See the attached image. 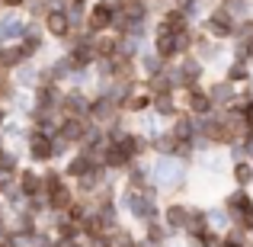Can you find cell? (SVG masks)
<instances>
[{"label": "cell", "mask_w": 253, "mask_h": 247, "mask_svg": "<svg viewBox=\"0 0 253 247\" xmlns=\"http://www.w3.org/2000/svg\"><path fill=\"white\" fill-rule=\"evenodd\" d=\"M112 19H116V6L96 3V6L90 10V16H86V23H90L93 32H103V29H109V26H112Z\"/></svg>", "instance_id": "cell-1"}, {"label": "cell", "mask_w": 253, "mask_h": 247, "mask_svg": "<svg viewBox=\"0 0 253 247\" xmlns=\"http://www.w3.org/2000/svg\"><path fill=\"white\" fill-rule=\"evenodd\" d=\"M45 29H48L51 36H68V32H71V16L64 10L45 13Z\"/></svg>", "instance_id": "cell-2"}, {"label": "cell", "mask_w": 253, "mask_h": 247, "mask_svg": "<svg viewBox=\"0 0 253 247\" xmlns=\"http://www.w3.org/2000/svg\"><path fill=\"white\" fill-rule=\"evenodd\" d=\"M29 151H32V157H36V161H48V157L55 154V145L48 142V135L36 132V135H32V142H29Z\"/></svg>", "instance_id": "cell-3"}, {"label": "cell", "mask_w": 253, "mask_h": 247, "mask_svg": "<svg viewBox=\"0 0 253 247\" xmlns=\"http://www.w3.org/2000/svg\"><path fill=\"white\" fill-rule=\"evenodd\" d=\"M61 135H64V142H81V138H84V122L71 116L68 122L61 125Z\"/></svg>", "instance_id": "cell-4"}, {"label": "cell", "mask_w": 253, "mask_h": 247, "mask_svg": "<svg viewBox=\"0 0 253 247\" xmlns=\"http://www.w3.org/2000/svg\"><path fill=\"white\" fill-rule=\"evenodd\" d=\"M19 186H23V193H29V196H32V193H39V190H42V180H39L36 173H29V170H26L23 177H19Z\"/></svg>", "instance_id": "cell-5"}, {"label": "cell", "mask_w": 253, "mask_h": 247, "mask_svg": "<svg viewBox=\"0 0 253 247\" xmlns=\"http://www.w3.org/2000/svg\"><path fill=\"white\" fill-rule=\"evenodd\" d=\"M51 205H55V209H71V193H68V186H58V190L51 193Z\"/></svg>", "instance_id": "cell-6"}, {"label": "cell", "mask_w": 253, "mask_h": 247, "mask_svg": "<svg viewBox=\"0 0 253 247\" xmlns=\"http://www.w3.org/2000/svg\"><path fill=\"white\" fill-rule=\"evenodd\" d=\"M93 55H96V49H90V45H81V49H74V55H71V58H74V64L81 68V64H90V61H93Z\"/></svg>", "instance_id": "cell-7"}, {"label": "cell", "mask_w": 253, "mask_h": 247, "mask_svg": "<svg viewBox=\"0 0 253 247\" xmlns=\"http://www.w3.org/2000/svg\"><path fill=\"white\" fill-rule=\"evenodd\" d=\"M234 177H237V183H241V186H247L250 180H253V167L247 161H241V164L234 167Z\"/></svg>", "instance_id": "cell-8"}, {"label": "cell", "mask_w": 253, "mask_h": 247, "mask_svg": "<svg viewBox=\"0 0 253 247\" xmlns=\"http://www.w3.org/2000/svg\"><path fill=\"white\" fill-rule=\"evenodd\" d=\"M96 55L99 58H112L116 55V42H112V39H99L96 42Z\"/></svg>", "instance_id": "cell-9"}, {"label": "cell", "mask_w": 253, "mask_h": 247, "mask_svg": "<svg viewBox=\"0 0 253 247\" xmlns=\"http://www.w3.org/2000/svg\"><path fill=\"white\" fill-rule=\"evenodd\" d=\"M144 106H151V97H148V93H138V97L128 99V109H131V112H141Z\"/></svg>", "instance_id": "cell-10"}, {"label": "cell", "mask_w": 253, "mask_h": 247, "mask_svg": "<svg viewBox=\"0 0 253 247\" xmlns=\"http://www.w3.org/2000/svg\"><path fill=\"white\" fill-rule=\"evenodd\" d=\"M189 109H192V112H209V97H199V93H192V97H189Z\"/></svg>", "instance_id": "cell-11"}, {"label": "cell", "mask_w": 253, "mask_h": 247, "mask_svg": "<svg viewBox=\"0 0 253 247\" xmlns=\"http://www.w3.org/2000/svg\"><path fill=\"white\" fill-rule=\"evenodd\" d=\"M68 173H74V177H84V173H90V161H86V157H77V161L68 167Z\"/></svg>", "instance_id": "cell-12"}, {"label": "cell", "mask_w": 253, "mask_h": 247, "mask_svg": "<svg viewBox=\"0 0 253 247\" xmlns=\"http://www.w3.org/2000/svg\"><path fill=\"white\" fill-rule=\"evenodd\" d=\"M170 222H173V225H183V222H186V209L173 205V209H170Z\"/></svg>", "instance_id": "cell-13"}, {"label": "cell", "mask_w": 253, "mask_h": 247, "mask_svg": "<svg viewBox=\"0 0 253 247\" xmlns=\"http://www.w3.org/2000/svg\"><path fill=\"white\" fill-rule=\"evenodd\" d=\"M244 125H247V129H253V103L244 109Z\"/></svg>", "instance_id": "cell-14"}, {"label": "cell", "mask_w": 253, "mask_h": 247, "mask_svg": "<svg viewBox=\"0 0 253 247\" xmlns=\"http://www.w3.org/2000/svg\"><path fill=\"white\" fill-rule=\"evenodd\" d=\"M3 3H6V6H19V3H23V0H3Z\"/></svg>", "instance_id": "cell-15"}]
</instances>
